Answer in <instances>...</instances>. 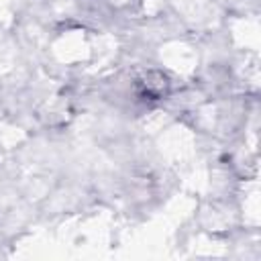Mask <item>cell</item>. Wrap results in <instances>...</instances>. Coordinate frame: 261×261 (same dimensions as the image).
Instances as JSON below:
<instances>
[{
    "mask_svg": "<svg viewBox=\"0 0 261 261\" xmlns=\"http://www.w3.org/2000/svg\"><path fill=\"white\" fill-rule=\"evenodd\" d=\"M137 92L141 98H147V100H161L169 94L171 90V82L167 77V73L159 71V69H145L139 73L137 82Z\"/></svg>",
    "mask_w": 261,
    "mask_h": 261,
    "instance_id": "6da1fadb",
    "label": "cell"
}]
</instances>
